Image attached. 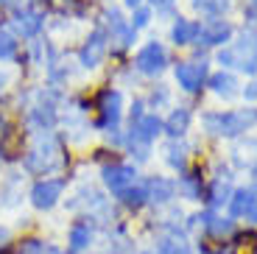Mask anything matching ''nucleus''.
Masks as SVG:
<instances>
[{"label": "nucleus", "mask_w": 257, "mask_h": 254, "mask_svg": "<svg viewBox=\"0 0 257 254\" xmlns=\"http://www.w3.org/2000/svg\"><path fill=\"white\" fill-rule=\"evenodd\" d=\"M204 129L215 137H235V134L249 132L257 123V109H232V112H207Z\"/></svg>", "instance_id": "nucleus-1"}, {"label": "nucleus", "mask_w": 257, "mask_h": 254, "mask_svg": "<svg viewBox=\"0 0 257 254\" xmlns=\"http://www.w3.org/2000/svg\"><path fill=\"white\" fill-rule=\"evenodd\" d=\"M218 62L226 64V67L257 73V34L254 31L240 34L238 42H232L229 48H224V51L218 53Z\"/></svg>", "instance_id": "nucleus-2"}, {"label": "nucleus", "mask_w": 257, "mask_h": 254, "mask_svg": "<svg viewBox=\"0 0 257 254\" xmlns=\"http://www.w3.org/2000/svg\"><path fill=\"white\" fill-rule=\"evenodd\" d=\"M168 64V53L160 42H148L140 53H137V70L146 73V76H157V73L165 70Z\"/></svg>", "instance_id": "nucleus-3"}, {"label": "nucleus", "mask_w": 257, "mask_h": 254, "mask_svg": "<svg viewBox=\"0 0 257 254\" xmlns=\"http://www.w3.org/2000/svg\"><path fill=\"white\" fill-rule=\"evenodd\" d=\"M62 190H64V182L59 179H45V182H37L31 190V204L37 210H51L53 204L62 198Z\"/></svg>", "instance_id": "nucleus-4"}, {"label": "nucleus", "mask_w": 257, "mask_h": 254, "mask_svg": "<svg viewBox=\"0 0 257 254\" xmlns=\"http://www.w3.org/2000/svg\"><path fill=\"white\" fill-rule=\"evenodd\" d=\"M204 78H207V64L204 62H182V64H176V81H179V87L187 89V92L201 89Z\"/></svg>", "instance_id": "nucleus-5"}, {"label": "nucleus", "mask_w": 257, "mask_h": 254, "mask_svg": "<svg viewBox=\"0 0 257 254\" xmlns=\"http://www.w3.org/2000/svg\"><path fill=\"white\" fill-rule=\"evenodd\" d=\"M53 165H56V146H53V140H42L26 157V168L34 173H45V171H51Z\"/></svg>", "instance_id": "nucleus-6"}, {"label": "nucleus", "mask_w": 257, "mask_h": 254, "mask_svg": "<svg viewBox=\"0 0 257 254\" xmlns=\"http://www.w3.org/2000/svg\"><path fill=\"white\" fill-rule=\"evenodd\" d=\"M137 173L135 168H128V165H109V168H103V182H106V187H109L112 193H117L120 196L123 190H128L132 184H135Z\"/></svg>", "instance_id": "nucleus-7"}, {"label": "nucleus", "mask_w": 257, "mask_h": 254, "mask_svg": "<svg viewBox=\"0 0 257 254\" xmlns=\"http://www.w3.org/2000/svg\"><path fill=\"white\" fill-rule=\"evenodd\" d=\"M232 37V26L226 20H210L201 26V34H199V42L201 45H224L229 42Z\"/></svg>", "instance_id": "nucleus-8"}, {"label": "nucleus", "mask_w": 257, "mask_h": 254, "mask_svg": "<svg viewBox=\"0 0 257 254\" xmlns=\"http://www.w3.org/2000/svg\"><path fill=\"white\" fill-rule=\"evenodd\" d=\"M103 53H106V34L95 31L90 39H87V45L81 48V64L84 67H95V64L103 59Z\"/></svg>", "instance_id": "nucleus-9"}, {"label": "nucleus", "mask_w": 257, "mask_h": 254, "mask_svg": "<svg viewBox=\"0 0 257 254\" xmlns=\"http://www.w3.org/2000/svg\"><path fill=\"white\" fill-rule=\"evenodd\" d=\"M120 106H123L120 92L106 89L101 98V126H117V120H120Z\"/></svg>", "instance_id": "nucleus-10"}, {"label": "nucleus", "mask_w": 257, "mask_h": 254, "mask_svg": "<svg viewBox=\"0 0 257 254\" xmlns=\"http://www.w3.org/2000/svg\"><path fill=\"white\" fill-rule=\"evenodd\" d=\"M146 193H148V201H154V204H165V201H171V198H174L176 184L171 182V179L157 176V179H151V182L146 184Z\"/></svg>", "instance_id": "nucleus-11"}, {"label": "nucleus", "mask_w": 257, "mask_h": 254, "mask_svg": "<svg viewBox=\"0 0 257 254\" xmlns=\"http://www.w3.org/2000/svg\"><path fill=\"white\" fill-rule=\"evenodd\" d=\"M199 34H201V23H196V20H176L171 37H174L176 45H190V42H199Z\"/></svg>", "instance_id": "nucleus-12"}, {"label": "nucleus", "mask_w": 257, "mask_h": 254, "mask_svg": "<svg viewBox=\"0 0 257 254\" xmlns=\"http://www.w3.org/2000/svg\"><path fill=\"white\" fill-rule=\"evenodd\" d=\"M254 204H257V190L254 187H246V190H238L229 198V210H232L235 218H246Z\"/></svg>", "instance_id": "nucleus-13"}, {"label": "nucleus", "mask_w": 257, "mask_h": 254, "mask_svg": "<svg viewBox=\"0 0 257 254\" xmlns=\"http://www.w3.org/2000/svg\"><path fill=\"white\" fill-rule=\"evenodd\" d=\"M160 132H162V120H160V117H157V114H143L140 120L135 123L132 137H137V140H143V143H151Z\"/></svg>", "instance_id": "nucleus-14"}, {"label": "nucleus", "mask_w": 257, "mask_h": 254, "mask_svg": "<svg viewBox=\"0 0 257 254\" xmlns=\"http://www.w3.org/2000/svg\"><path fill=\"white\" fill-rule=\"evenodd\" d=\"M187 126H190V112H187V109H174V112H171V117L162 123L165 134H171L174 140H179L182 134L187 132Z\"/></svg>", "instance_id": "nucleus-15"}, {"label": "nucleus", "mask_w": 257, "mask_h": 254, "mask_svg": "<svg viewBox=\"0 0 257 254\" xmlns=\"http://www.w3.org/2000/svg\"><path fill=\"white\" fill-rule=\"evenodd\" d=\"M14 28H17V34H23V37H34V34H39V28H42V14H37V12H17V17H14Z\"/></svg>", "instance_id": "nucleus-16"}, {"label": "nucleus", "mask_w": 257, "mask_h": 254, "mask_svg": "<svg viewBox=\"0 0 257 254\" xmlns=\"http://www.w3.org/2000/svg\"><path fill=\"white\" fill-rule=\"evenodd\" d=\"M210 89L221 98H232L238 92V78L232 73H215V76H210Z\"/></svg>", "instance_id": "nucleus-17"}, {"label": "nucleus", "mask_w": 257, "mask_h": 254, "mask_svg": "<svg viewBox=\"0 0 257 254\" xmlns=\"http://www.w3.org/2000/svg\"><path fill=\"white\" fill-rule=\"evenodd\" d=\"M193 9L201 12L204 17L218 20V17H224V12L229 9V0H193Z\"/></svg>", "instance_id": "nucleus-18"}, {"label": "nucleus", "mask_w": 257, "mask_h": 254, "mask_svg": "<svg viewBox=\"0 0 257 254\" xmlns=\"http://www.w3.org/2000/svg\"><path fill=\"white\" fill-rule=\"evenodd\" d=\"M92 240V229L87 226V223H76V226L70 229V248L73 251H81V248H87Z\"/></svg>", "instance_id": "nucleus-19"}, {"label": "nucleus", "mask_w": 257, "mask_h": 254, "mask_svg": "<svg viewBox=\"0 0 257 254\" xmlns=\"http://www.w3.org/2000/svg\"><path fill=\"white\" fill-rule=\"evenodd\" d=\"M201 221H204V226H207L210 235H218L221 237V235H229V232H232V221H229V218H218V215H212V212H207Z\"/></svg>", "instance_id": "nucleus-20"}, {"label": "nucleus", "mask_w": 257, "mask_h": 254, "mask_svg": "<svg viewBox=\"0 0 257 254\" xmlns=\"http://www.w3.org/2000/svg\"><path fill=\"white\" fill-rule=\"evenodd\" d=\"M160 254H193V248L187 246L182 237H162L160 246H157Z\"/></svg>", "instance_id": "nucleus-21"}, {"label": "nucleus", "mask_w": 257, "mask_h": 254, "mask_svg": "<svg viewBox=\"0 0 257 254\" xmlns=\"http://www.w3.org/2000/svg\"><path fill=\"white\" fill-rule=\"evenodd\" d=\"M168 162H171V165L176 168V171H182V168H185V162H187V148L185 146H168Z\"/></svg>", "instance_id": "nucleus-22"}, {"label": "nucleus", "mask_w": 257, "mask_h": 254, "mask_svg": "<svg viewBox=\"0 0 257 254\" xmlns=\"http://www.w3.org/2000/svg\"><path fill=\"white\" fill-rule=\"evenodd\" d=\"M120 198L126 204H132V207H137V204H143L148 198V193H146V184H143V187H135V184H132V187H128V190H123L120 193Z\"/></svg>", "instance_id": "nucleus-23"}, {"label": "nucleus", "mask_w": 257, "mask_h": 254, "mask_svg": "<svg viewBox=\"0 0 257 254\" xmlns=\"http://www.w3.org/2000/svg\"><path fill=\"white\" fill-rule=\"evenodd\" d=\"M224 201H229V187H226L224 182H215L212 190H210V204L218 207V204H224Z\"/></svg>", "instance_id": "nucleus-24"}, {"label": "nucleus", "mask_w": 257, "mask_h": 254, "mask_svg": "<svg viewBox=\"0 0 257 254\" xmlns=\"http://www.w3.org/2000/svg\"><path fill=\"white\" fill-rule=\"evenodd\" d=\"M14 53H17V42H14L12 34H0V59H12Z\"/></svg>", "instance_id": "nucleus-25"}, {"label": "nucleus", "mask_w": 257, "mask_h": 254, "mask_svg": "<svg viewBox=\"0 0 257 254\" xmlns=\"http://www.w3.org/2000/svg\"><path fill=\"white\" fill-rule=\"evenodd\" d=\"M182 193H185L187 198H199V196H201L199 184H196V179H193V176H185V179H182Z\"/></svg>", "instance_id": "nucleus-26"}, {"label": "nucleus", "mask_w": 257, "mask_h": 254, "mask_svg": "<svg viewBox=\"0 0 257 254\" xmlns=\"http://www.w3.org/2000/svg\"><path fill=\"white\" fill-rule=\"evenodd\" d=\"M148 20H151V12H148V9H137L135 12V20H132V28H146L148 26Z\"/></svg>", "instance_id": "nucleus-27"}, {"label": "nucleus", "mask_w": 257, "mask_h": 254, "mask_svg": "<svg viewBox=\"0 0 257 254\" xmlns=\"http://www.w3.org/2000/svg\"><path fill=\"white\" fill-rule=\"evenodd\" d=\"M246 98H257V81H251L249 87H246Z\"/></svg>", "instance_id": "nucleus-28"}, {"label": "nucleus", "mask_w": 257, "mask_h": 254, "mask_svg": "<svg viewBox=\"0 0 257 254\" xmlns=\"http://www.w3.org/2000/svg\"><path fill=\"white\" fill-rule=\"evenodd\" d=\"M246 221H251V223H257V204L249 210V215H246Z\"/></svg>", "instance_id": "nucleus-29"}, {"label": "nucleus", "mask_w": 257, "mask_h": 254, "mask_svg": "<svg viewBox=\"0 0 257 254\" xmlns=\"http://www.w3.org/2000/svg\"><path fill=\"white\" fill-rule=\"evenodd\" d=\"M246 254H257V243H251V246H249V251H246Z\"/></svg>", "instance_id": "nucleus-30"}, {"label": "nucleus", "mask_w": 257, "mask_h": 254, "mask_svg": "<svg viewBox=\"0 0 257 254\" xmlns=\"http://www.w3.org/2000/svg\"><path fill=\"white\" fill-rule=\"evenodd\" d=\"M157 6H168V3H171V0H154Z\"/></svg>", "instance_id": "nucleus-31"}, {"label": "nucleus", "mask_w": 257, "mask_h": 254, "mask_svg": "<svg viewBox=\"0 0 257 254\" xmlns=\"http://www.w3.org/2000/svg\"><path fill=\"white\" fill-rule=\"evenodd\" d=\"M128 6H140V0H126Z\"/></svg>", "instance_id": "nucleus-32"}, {"label": "nucleus", "mask_w": 257, "mask_h": 254, "mask_svg": "<svg viewBox=\"0 0 257 254\" xmlns=\"http://www.w3.org/2000/svg\"><path fill=\"white\" fill-rule=\"evenodd\" d=\"M251 173H254V179H257V165H254V168H251Z\"/></svg>", "instance_id": "nucleus-33"}]
</instances>
